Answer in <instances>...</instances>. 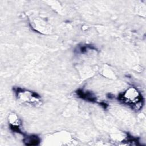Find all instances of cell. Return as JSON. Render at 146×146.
<instances>
[{
	"label": "cell",
	"mask_w": 146,
	"mask_h": 146,
	"mask_svg": "<svg viewBox=\"0 0 146 146\" xmlns=\"http://www.w3.org/2000/svg\"><path fill=\"white\" fill-rule=\"evenodd\" d=\"M118 99L135 110H140L143 104V98L141 93L133 87H130L121 94Z\"/></svg>",
	"instance_id": "cell-1"
},
{
	"label": "cell",
	"mask_w": 146,
	"mask_h": 146,
	"mask_svg": "<svg viewBox=\"0 0 146 146\" xmlns=\"http://www.w3.org/2000/svg\"><path fill=\"white\" fill-rule=\"evenodd\" d=\"M15 93L17 99L23 104L37 106L41 103L40 96L34 92L17 88L15 91Z\"/></svg>",
	"instance_id": "cell-2"
},
{
	"label": "cell",
	"mask_w": 146,
	"mask_h": 146,
	"mask_svg": "<svg viewBox=\"0 0 146 146\" xmlns=\"http://www.w3.org/2000/svg\"><path fill=\"white\" fill-rule=\"evenodd\" d=\"M24 143L27 145H38L40 142L39 138L36 136H30L25 138Z\"/></svg>",
	"instance_id": "cell-3"
},
{
	"label": "cell",
	"mask_w": 146,
	"mask_h": 146,
	"mask_svg": "<svg viewBox=\"0 0 146 146\" xmlns=\"http://www.w3.org/2000/svg\"><path fill=\"white\" fill-rule=\"evenodd\" d=\"M77 94L79 95V97L82 98V99L90 100V101H94L95 100V98L92 95V94L90 92H84L82 90L77 91Z\"/></svg>",
	"instance_id": "cell-4"
}]
</instances>
